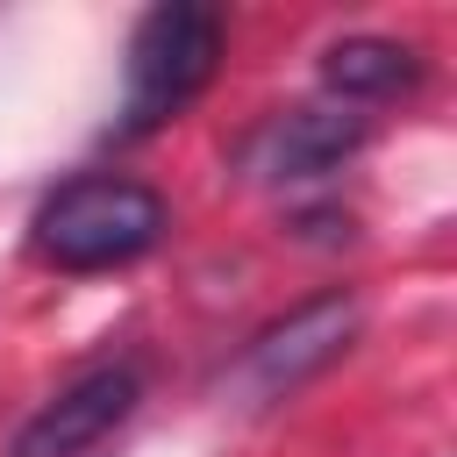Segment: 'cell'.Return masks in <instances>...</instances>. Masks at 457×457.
Masks as SVG:
<instances>
[{
  "mask_svg": "<svg viewBox=\"0 0 457 457\" xmlns=\"http://www.w3.org/2000/svg\"><path fill=\"white\" fill-rule=\"evenodd\" d=\"M357 328H364L357 293H314V300H300L293 314H278L271 328L250 336V350H243V386H250L257 400H278V393L307 386L314 371H328V364L357 343Z\"/></svg>",
  "mask_w": 457,
  "mask_h": 457,
  "instance_id": "3",
  "label": "cell"
},
{
  "mask_svg": "<svg viewBox=\"0 0 457 457\" xmlns=\"http://www.w3.org/2000/svg\"><path fill=\"white\" fill-rule=\"evenodd\" d=\"M164 221H171V207L157 186L121 179V171H86V179H64L36 207L29 243L57 271H114V264H136L143 250H157Z\"/></svg>",
  "mask_w": 457,
  "mask_h": 457,
  "instance_id": "1",
  "label": "cell"
},
{
  "mask_svg": "<svg viewBox=\"0 0 457 457\" xmlns=\"http://www.w3.org/2000/svg\"><path fill=\"white\" fill-rule=\"evenodd\" d=\"M371 136V121L343 100H307V107H278L250 143H243V164L250 179L264 186H300V179H321L336 171L343 157H357Z\"/></svg>",
  "mask_w": 457,
  "mask_h": 457,
  "instance_id": "5",
  "label": "cell"
},
{
  "mask_svg": "<svg viewBox=\"0 0 457 457\" xmlns=\"http://www.w3.org/2000/svg\"><path fill=\"white\" fill-rule=\"evenodd\" d=\"M221 64V14L200 0H164L136 21L129 36V93H121V129H164L171 114H186L207 79Z\"/></svg>",
  "mask_w": 457,
  "mask_h": 457,
  "instance_id": "2",
  "label": "cell"
},
{
  "mask_svg": "<svg viewBox=\"0 0 457 457\" xmlns=\"http://www.w3.org/2000/svg\"><path fill=\"white\" fill-rule=\"evenodd\" d=\"M321 86L357 107V100H400L421 86V50L393 43V36H343L321 50Z\"/></svg>",
  "mask_w": 457,
  "mask_h": 457,
  "instance_id": "6",
  "label": "cell"
},
{
  "mask_svg": "<svg viewBox=\"0 0 457 457\" xmlns=\"http://www.w3.org/2000/svg\"><path fill=\"white\" fill-rule=\"evenodd\" d=\"M143 400V378L136 364H93L79 371L71 386H57L21 428H14V450L7 457H86L93 443H107Z\"/></svg>",
  "mask_w": 457,
  "mask_h": 457,
  "instance_id": "4",
  "label": "cell"
}]
</instances>
